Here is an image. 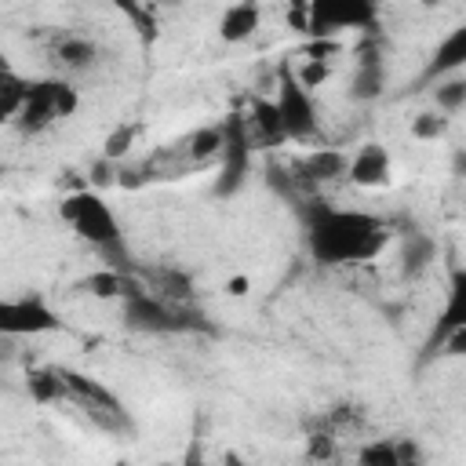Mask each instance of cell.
<instances>
[{
    "label": "cell",
    "mask_w": 466,
    "mask_h": 466,
    "mask_svg": "<svg viewBox=\"0 0 466 466\" xmlns=\"http://www.w3.org/2000/svg\"><path fill=\"white\" fill-rule=\"evenodd\" d=\"M357 466H404L400 462V441H390V437H371L357 448L353 455Z\"/></svg>",
    "instance_id": "obj_23"
},
{
    "label": "cell",
    "mask_w": 466,
    "mask_h": 466,
    "mask_svg": "<svg viewBox=\"0 0 466 466\" xmlns=\"http://www.w3.org/2000/svg\"><path fill=\"white\" fill-rule=\"evenodd\" d=\"M430 95H433V109H441V113H459L462 106H466V73H459V76H444V80H437V84H430Z\"/></svg>",
    "instance_id": "obj_24"
},
{
    "label": "cell",
    "mask_w": 466,
    "mask_h": 466,
    "mask_svg": "<svg viewBox=\"0 0 466 466\" xmlns=\"http://www.w3.org/2000/svg\"><path fill=\"white\" fill-rule=\"evenodd\" d=\"M448 127H451V116H448V113H441V109H422V113L411 116V127H408V131H411L419 142H437V138L448 135Z\"/></svg>",
    "instance_id": "obj_25"
},
{
    "label": "cell",
    "mask_w": 466,
    "mask_h": 466,
    "mask_svg": "<svg viewBox=\"0 0 466 466\" xmlns=\"http://www.w3.org/2000/svg\"><path fill=\"white\" fill-rule=\"evenodd\" d=\"M346 171H350V153H342V149H335V146H317V149L306 153V160H302V178L313 182V186L346 178Z\"/></svg>",
    "instance_id": "obj_17"
},
{
    "label": "cell",
    "mask_w": 466,
    "mask_h": 466,
    "mask_svg": "<svg viewBox=\"0 0 466 466\" xmlns=\"http://www.w3.org/2000/svg\"><path fill=\"white\" fill-rule=\"evenodd\" d=\"M258 25H262V7L258 4H233L218 18V36L226 44H244L258 33Z\"/></svg>",
    "instance_id": "obj_18"
},
{
    "label": "cell",
    "mask_w": 466,
    "mask_h": 466,
    "mask_svg": "<svg viewBox=\"0 0 466 466\" xmlns=\"http://www.w3.org/2000/svg\"><path fill=\"white\" fill-rule=\"evenodd\" d=\"M76 106H80V95L66 76H40V80L29 84V98H25V109L18 113L15 127L22 135H40L55 120L73 116Z\"/></svg>",
    "instance_id": "obj_4"
},
{
    "label": "cell",
    "mask_w": 466,
    "mask_h": 466,
    "mask_svg": "<svg viewBox=\"0 0 466 466\" xmlns=\"http://www.w3.org/2000/svg\"><path fill=\"white\" fill-rule=\"evenodd\" d=\"M273 106L280 113V127H284V138L295 142V146H309L320 138V109H317V98L313 91L299 80V73L291 69V62H284L277 69V84H273Z\"/></svg>",
    "instance_id": "obj_3"
},
{
    "label": "cell",
    "mask_w": 466,
    "mask_h": 466,
    "mask_svg": "<svg viewBox=\"0 0 466 466\" xmlns=\"http://www.w3.org/2000/svg\"><path fill=\"white\" fill-rule=\"evenodd\" d=\"M466 328V266H451L444 280V302L430 328V346H441L451 331Z\"/></svg>",
    "instance_id": "obj_10"
},
{
    "label": "cell",
    "mask_w": 466,
    "mask_h": 466,
    "mask_svg": "<svg viewBox=\"0 0 466 466\" xmlns=\"http://www.w3.org/2000/svg\"><path fill=\"white\" fill-rule=\"evenodd\" d=\"M25 393L33 404L47 408V404H58V400H69V386H66V375H62V364L51 368V364H36L25 371Z\"/></svg>",
    "instance_id": "obj_16"
},
{
    "label": "cell",
    "mask_w": 466,
    "mask_h": 466,
    "mask_svg": "<svg viewBox=\"0 0 466 466\" xmlns=\"http://www.w3.org/2000/svg\"><path fill=\"white\" fill-rule=\"evenodd\" d=\"M197 466H211V462H197Z\"/></svg>",
    "instance_id": "obj_33"
},
{
    "label": "cell",
    "mask_w": 466,
    "mask_h": 466,
    "mask_svg": "<svg viewBox=\"0 0 466 466\" xmlns=\"http://www.w3.org/2000/svg\"><path fill=\"white\" fill-rule=\"evenodd\" d=\"M120 313H124V324L142 335H178V331L197 328V324H189L186 306H175V302L153 295L146 284L131 299L120 302Z\"/></svg>",
    "instance_id": "obj_6"
},
{
    "label": "cell",
    "mask_w": 466,
    "mask_h": 466,
    "mask_svg": "<svg viewBox=\"0 0 466 466\" xmlns=\"http://www.w3.org/2000/svg\"><path fill=\"white\" fill-rule=\"evenodd\" d=\"M433 258H437V244L426 233H411L404 240V251H400V273L404 277H419V273L430 269Z\"/></svg>",
    "instance_id": "obj_21"
},
{
    "label": "cell",
    "mask_w": 466,
    "mask_h": 466,
    "mask_svg": "<svg viewBox=\"0 0 466 466\" xmlns=\"http://www.w3.org/2000/svg\"><path fill=\"white\" fill-rule=\"evenodd\" d=\"M437 350H441L444 357H466V328H462V331H451Z\"/></svg>",
    "instance_id": "obj_28"
},
{
    "label": "cell",
    "mask_w": 466,
    "mask_h": 466,
    "mask_svg": "<svg viewBox=\"0 0 466 466\" xmlns=\"http://www.w3.org/2000/svg\"><path fill=\"white\" fill-rule=\"evenodd\" d=\"M393 178V157L386 146L379 142H360L353 153H350V171H346V182L360 186V189H382L390 186Z\"/></svg>",
    "instance_id": "obj_11"
},
{
    "label": "cell",
    "mask_w": 466,
    "mask_h": 466,
    "mask_svg": "<svg viewBox=\"0 0 466 466\" xmlns=\"http://www.w3.org/2000/svg\"><path fill=\"white\" fill-rule=\"evenodd\" d=\"M222 131H226V149H222V160H218V182H215V193L218 197H233L248 171H251V135H248V124H244V113H229L222 120Z\"/></svg>",
    "instance_id": "obj_9"
},
{
    "label": "cell",
    "mask_w": 466,
    "mask_h": 466,
    "mask_svg": "<svg viewBox=\"0 0 466 466\" xmlns=\"http://www.w3.org/2000/svg\"><path fill=\"white\" fill-rule=\"evenodd\" d=\"M226 291H229V295H248V280H244V277H229V280H226Z\"/></svg>",
    "instance_id": "obj_31"
},
{
    "label": "cell",
    "mask_w": 466,
    "mask_h": 466,
    "mask_svg": "<svg viewBox=\"0 0 466 466\" xmlns=\"http://www.w3.org/2000/svg\"><path fill=\"white\" fill-rule=\"evenodd\" d=\"M222 149H226V131L222 124H211V127H197L186 142V153L193 164H218L222 160Z\"/></svg>",
    "instance_id": "obj_20"
},
{
    "label": "cell",
    "mask_w": 466,
    "mask_h": 466,
    "mask_svg": "<svg viewBox=\"0 0 466 466\" xmlns=\"http://www.w3.org/2000/svg\"><path fill=\"white\" fill-rule=\"evenodd\" d=\"M51 58L62 73H87L98 62V44L87 33H58L51 40Z\"/></svg>",
    "instance_id": "obj_14"
},
{
    "label": "cell",
    "mask_w": 466,
    "mask_h": 466,
    "mask_svg": "<svg viewBox=\"0 0 466 466\" xmlns=\"http://www.w3.org/2000/svg\"><path fill=\"white\" fill-rule=\"evenodd\" d=\"M62 331V313L40 291H25L0 302V335L4 339H40Z\"/></svg>",
    "instance_id": "obj_5"
},
{
    "label": "cell",
    "mask_w": 466,
    "mask_h": 466,
    "mask_svg": "<svg viewBox=\"0 0 466 466\" xmlns=\"http://www.w3.org/2000/svg\"><path fill=\"white\" fill-rule=\"evenodd\" d=\"M400 462H404V466H422V459H419V444H415V441H400Z\"/></svg>",
    "instance_id": "obj_30"
},
{
    "label": "cell",
    "mask_w": 466,
    "mask_h": 466,
    "mask_svg": "<svg viewBox=\"0 0 466 466\" xmlns=\"http://www.w3.org/2000/svg\"><path fill=\"white\" fill-rule=\"evenodd\" d=\"M331 451H335V444H331L328 433H313V437H309V455H313V459H331Z\"/></svg>",
    "instance_id": "obj_29"
},
{
    "label": "cell",
    "mask_w": 466,
    "mask_h": 466,
    "mask_svg": "<svg viewBox=\"0 0 466 466\" xmlns=\"http://www.w3.org/2000/svg\"><path fill=\"white\" fill-rule=\"evenodd\" d=\"M131 138H135V127H116V131H109V138H106V146H102V157H106V160H120V157L131 149Z\"/></svg>",
    "instance_id": "obj_27"
},
{
    "label": "cell",
    "mask_w": 466,
    "mask_h": 466,
    "mask_svg": "<svg viewBox=\"0 0 466 466\" xmlns=\"http://www.w3.org/2000/svg\"><path fill=\"white\" fill-rule=\"evenodd\" d=\"M157 466H175V462H157Z\"/></svg>",
    "instance_id": "obj_32"
},
{
    "label": "cell",
    "mask_w": 466,
    "mask_h": 466,
    "mask_svg": "<svg viewBox=\"0 0 466 466\" xmlns=\"http://www.w3.org/2000/svg\"><path fill=\"white\" fill-rule=\"evenodd\" d=\"M58 218L91 248L113 255L124 248V229H120V218L116 211L109 208V200L98 193V189H76V193H66L58 200Z\"/></svg>",
    "instance_id": "obj_2"
},
{
    "label": "cell",
    "mask_w": 466,
    "mask_h": 466,
    "mask_svg": "<svg viewBox=\"0 0 466 466\" xmlns=\"http://www.w3.org/2000/svg\"><path fill=\"white\" fill-rule=\"evenodd\" d=\"M466 73V22H459L455 29H448L437 47L430 51L426 58V69H422V80L426 84H437L444 76H459Z\"/></svg>",
    "instance_id": "obj_12"
},
{
    "label": "cell",
    "mask_w": 466,
    "mask_h": 466,
    "mask_svg": "<svg viewBox=\"0 0 466 466\" xmlns=\"http://www.w3.org/2000/svg\"><path fill=\"white\" fill-rule=\"evenodd\" d=\"M29 84H33V80H25L22 73H15L7 62L0 66V116H4L7 124H15V120H18V113L25 109Z\"/></svg>",
    "instance_id": "obj_19"
},
{
    "label": "cell",
    "mask_w": 466,
    "mask_h": 466,
    "mask_svg": "<svg viewBox=\"0 0 466 466\" xmlns=\"http://www.w3.org/2000/svg\"><path fill=\"white\" fill-rule=\"evenodd\" d=\"M382 84H386V73H382V62L375 55H368L357 69H353V84H350V95L357 102H368V98H379L382 95Z\"/></svg>",
    "instance_id": "obj_22"
},
{
    "label": "cell",
    "mask_w": 466,
    "mask_h": 466,
    "mask_svg": "<svg viewBox=\"0 0 466 466\" xmlns=\"http://www.w3.org/2000/svg\"><path fill=\"white\" fill-rule=\"evenodd\" d=\"M379 18V7L368 0H317L306 7V36L313 40H328L339 36L342 29H368Z\"/></svg>",
    "instance_id": "obj_7"
},
{
    "label": "cell",
    "mask_w": 466,
    "mask_h": 466,
    "mask_svg": "<svg viewBox=\"0 0 466 466\" xmlns=\"http://www.w3.org/2000/svg\"><path fill=\"white\" fill-rule=\"evenodd\" d=\"M295 73H299V80H302L309 91H317V87L331 76V66H328V58H324V55H313V58H306Z\"/></svg>",
    "instance_id": "obj_26"
},
{
    "label": "cell",
    "mask_w": 466,
    "mask_h": 466,
    "mask_svg": "<svg viewBox=\"0 0 466 466\" xmlns=\"http://www.w3.org/2000/svg\"><path fill=\"white\" fill-rule=\"evenodd\" d=\"M62 375H66V386H69V400H76L98 426H106V430L127 426V408L106 382H98L95 375H84L76 368H66V364H62Z\"/></svg>",
    "instance_id": "obj_8"
},
{
    "label": "cell",
    "mask_w": 466,
    "mask_h": 466,
    "mask_svg": "<svg viewBox=\"0 0 466 466\" xmlns=\"http://www.w3.org/2000/svg\"><path fill=\"white\" fill-rule=\"evenodd\" d=\"M244 124H248V135H251V146L255 149H273V146L288 142L284 138V127H280V113L273 106V95L269 98H255L248 106V113H244Z\"/></svg>",
    "instance_id": "obj_15"
},
{
    "label": "cell",
    "mask_w": 466,
    "mask_h": 466,
    "mask_svg": "<svg viewBox=\"0 0 466 466\" xmlns=\"http://www.w3.org/2000/svg\"><path fill=\"white\" fill-rule=\"evenodd\" d=\"M80 288H84V295H91V299H98V302H124V299H131V295L142 288V280L131 277V273L120 269V266H102V269H91V273L80 280Z\"/></svg>",
    "instance_id": "obj_13"
},
{
    "label": "cell",
    "mask_w": 466,
    "mask_h": 466,
    "mask_svg": "<svg viewBox=\"0 0 466 466\" xmlns=\"http://www.w3.org/2000/svg\"><path fill=\"white\" fill-rule=\"evenodd\" d=\"M390 226L364 208L317 204L306 218V248L320 266H360L386 251Z\"/></svg>",
    "instance_id": "obj_1"
}]
</instances>
